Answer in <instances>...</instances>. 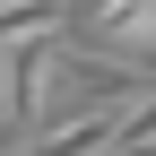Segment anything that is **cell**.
Segmentation results:
<instances>
[{
    "instance_id": "obj_4",
    "label": "cell",
    "mask_w": 156,
    "mask_h": 156,
    "mask_svg": "<svg viewBox=\"0 0 156 156\" xmlns=\"http://www.w3.org/2000/svg\"><path fill=\"white\" fill-rule=\"evenodd\" d=\"M52 26H61V0H0V52L35 44V35H52Z\"/></svg>"
},
{
    "instance_id": "obj_2",
    "label": "cell",
    "mask_w": 156,
    "mask_h": 156,
    "mask_svg": "<svg viewBox=\"0 0 156 156\" xmlns=\"http://www.w3.org/2000/svg\"><path fill=\"white\" fill-rule=\"evenodd\" d=\"M78 35H87V52L156 69V0H78Z\"/></svg>"
},
{
    "instance_id": "obj_3",
    "label": "cell",
    "mask_w": 156,
    "mask_h": 156,
    "mask_svg": "<svg viewBox=\"0 0 156 156\" xmlns=\"http://www.w3.org/2000/svg\"><path fill=\"white\" fill-rule=\"evenodd\" d=\"M122 122H130V104H87L69 122H52L35 139V156H104V147H122Z\"/></svg>"
},
{
    "instance_id": "obj_5",
    "label": "cell",
    "mask_w": 156,
    "mask_h": 156,
    "mask_svg": "<svg viewBox=\"0 0 156 156\" xmlns=\"http://www.w3.org/2000/svg\"><path fill=\"white\" fill-rule=\"evenodd\" d=\"M147 147H156V95H139L122 122V156H147Z\"/></svg>"
},
{
    "instance_id": "obj_7",
    "label": "cell",
    "mask_w": 156,
    "mask_h": 156,
    "mask_svg": "<svg viewBox=\"0 0 156 156\" xmlns=\"http://www.w3.org/2000/svg\"><path fill=\"white\" fill-rule=\"evenodd\" d=\"M147 156H156V147H147Z\"/></svg>"
},
{
    "instance_id": "obj_6",
    "label": "cell",
    "mask_w": 156,
    "mask_h": 156,
    "mask_svg": "<svg viewBox=\"0 0 156 156\" xmlns=\"http://www.w3.org/2000/svg\"><path fill=\"white\" fill-rule=\"evenodd\" d=\"M0 156H35V147H26V122H17V113H0Z\"/></svg>"
},
{
    "instance_id": "obj_1",
    "label": "cell",
    "mask_w": 156,
    "mask_h": 156,
    "mask_svg": "<svg viewBox=\"0 0 156 156\" xmlns=\"http://www.w3.org/2000/svg\"><path fill=\"white\" fill-rule=\"evenodd\" d=\"M61 26L52 35H35V44H17V52H0V113H17V122H44V104H52V87H61Z\"/></svg>"
}]
</instances>
